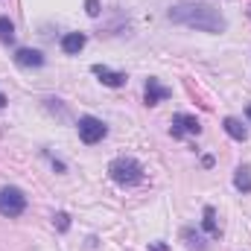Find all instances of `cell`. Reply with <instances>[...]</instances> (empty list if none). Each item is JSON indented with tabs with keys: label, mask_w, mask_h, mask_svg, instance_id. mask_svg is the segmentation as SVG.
I'll use <instances>...</instances> for the list:
<instances>
[{
	"label": "cell",
	"mask_w": 251,
	"mask_h": 251,
	"mask_svg": "<svg viewBox=\"0 0 251 251\" xmlns=\"http://www.w3.org/2000/svg\"><path fill=\"white\" fill-rule=\"evenodd\" d=\"M170 21L187 29H199V32H225L228 26L225 15L207 3H176L170 9Z\"/></svg>",
	"instance_id": "cell-1"
},
{
	"label": "cell",
	"mask_w": 251,
	"mask_h": 251,
	"mask_svg": "<svg viewBox=\"0 0 251 251\" xmlns=\"http://www.w3.org/2000/svg\"><path fill=\"white\" fill-rule=\"evenodd\" d=\"M108 176H111V181H117L120 187H134V184L143 181V167H140V161H134V158H128V155H120V158H114V161L108 164Z\"/></svg>",
	"instance_id": "cell-2"
},
{
	"label": "cell",
	"mask_w": 251,
	"mask_h": 251,
	"mask_svg": "<svg viewBox=\"0 0 251 251\" xmlns=\"http://www.w3.org/2000/svg\"><path fill=\"white\" fill-rule=\"evenodd\" d=\"M26 210V196L21 193L18 187H3L0 190V216H9V219H15V216H21Z\"/></svg>",
	"instance_id": "cell-3"
},
{
	"label": "cell",
	"mask_w": 251,
	"mask_h": 251,
	"mask_svg": "<svg viewBox=\"0 0 251 251\" xmlns=\"http://www.w3.org/2000/svg\"><path fill=\"white\" fill-rule=\"evenodd\" d=\"M105 134H108V126L102 123L100 117H91V114L79 117V137H82V143L94 146V143H100Z\"/></svg>",
	"instance_id": "cell-4"
},
{
	"label": "cell",
	"mask_w": 251,
	"mask_h": 251,
	"mask_svg": "<svg viewBox=\"0 0 251 251\" xmlns=\"http://www.w3.org/2000/svg\"><path fill=\"white\" fill-rule=\"evenodd\" d=\"M201 126L193 114H173V123H170V134L173 137H184V134H199Z\"/></svg>",
	"instance_id": "cell-5"
},
{
	"label": "cell",
	"mask_w": 251,
	"mask_h": 251,
	"mask_svg": "<svg viewBox=\"0 0 251 251\" xmlns=\"http://www.w3.org/2000/svg\"><path fill=\"white\" fill-rule=\"evenodd\" d=\"M91 70H94V76H97L102 85H108V88H123L126 85V73H120V70H111V67H105V64H94Z\"/></svg>",
	"instance_id": "cell-6"
},
{
	"label": "cell",
	"mask_w": 251,
	"mask_h": 251,
	"mask_svg": "<svg viewBox=\"0 0 251 251\" xmlns=\"http://www.w3.org/2000/svg\"><path fill=\"white\" fill-rule=\"evenodd\" d=\"M170 88H164L158 79H149L146 82V91H143V97H146V105H158V102H164V100H170Z\"/></svg>",
	"instance_id": "cell-7"
},
{
	"label": "cell",
	"mask_w": 251,
	"mask_h": 251,
	"mask_svg": "<svg viewBox=\"0 0 251 251\" xmlns=\"http://www.w3.org/2000/svg\"><path fill=\"white\" fill-rule=\"evenodd\" d=\"M15 62L21 64V67H41L44 64V56L38 50H32V47H21L15 53Z\"/></svg>",
	"instance_id": "cell-8"
},
{
	"label": "cell",
	"mask_w": 251,
	"mask_h": 251,
	"mask_svg": "<svg viewBox=\"0 0 251 251\" xmlns=\"http://www.w3.org/2000/svg\"><path fill=\"white\" fill-rule=\"evenodd\" d=\"M85 44H88V35H85V32H67L62 38V50L67 56H76Z\"/></svg>",
	"instance_id": "cell-9"
},
{
	"label": "cell",
	"mask_w": 251,
	"mask_h": 251,
	"mask_svg": "<svg viewBox=\"0 0 251 251\" xmlns=\"http://www.w3.org/2000/svg\"><path fill=\"white\" fill-rule=\"evenodd\" d=\"M181 237H184L187 249H193V251H204V249H207V240H204V237H201V231H196V228H184V231H181Z\"/></svg>",
	"instance_id": "cell-10"
},
{
	"label": "cell",
	"mask_w": 251,
	"mask_h": 251,
	"mask_svg": "<svg viewBox=\"0 0 251 251\" xmlns=\"http://www.w3.org/2000/svg\"><path fill=\"white\" fill-rule=\"evenodd\" d=\"M222 126H225L228 137H234V140H246V137H249V128L240 123L237 117H225V123H222Z\"/></svg>",
	"instance_id": "cell-11"
},
{
	"label": "cell",
	"mask_w": 251,
	"mask_h": 251,
	"mask_svg": "<svg viewBox=\"0 0 251 251\" xmlns=\"http://www.w3.org/2000/svg\"><path fill=\"white\" fill-rule=\"evenodd\" d=\"M201 228L207 231V237H219V222H216V210H213V207H204Z\"/></svg>",
	"instance_id": "cell-12"
},
{
	"label": "cell",
	"mask_w": 251,
	"mask_h": 251,
	"mask_svg": "<svg viewBox=\"0 0 251 251\" xmlns=\"http://www.w3.org/2000/svg\"><path fill=\"white\" fill-rule=\"evenodd\" d=\"M234 187L243 190V193H251V170L249 167H240L237 176H234Z\"/></svg>",
	"instance_id": "cell-13"
},
{
	"label": "cell",
	"mask_w": 251,
	"mask_h": 251,
	"mask_svg": "<svg viewBox=\"0 0 251 251\" xmlns=\"http://www.w3.org/2000/svg\"><path fill=\"white\" fill-rule=\"evenodd\" d=\"M0 41H3V44H12V41H15V24H12L6 15L0 18Z\"/></svg>",
	"instance_id": "cell-14"
},
{
	"label": "cell",
	"mask_w": 251,
	"mask_h": 251,
	"mask_svg": "<svg viewBox=\"0 0 251 251\" xmlns=\"http://www.w3.org/2000/svg\"><path fill=\"white\" fill-rule=\"evenodd\" d=\"M53 225H56L59 231H67V228H70V216H67V213H56V216H53Z\"/></svg>",
	"instance_id": "cell-15"
},
{
	"label": "cell",
	"mask_w": 251,
	"mask_h": 251,
	"mask_svg": "<svg viewBox=\"0 0 251 251\" xmlns=\"http://www.w3.org/2000/svg\"><path fill=\"white\" fill-rule=\"evenodd\" d=\"M85 9H88L91 18H97L100 15V0H85Z\"/></svg>",
	"instance_id": "cell-16"
},
{
	"label": "cell",
	"mask_w": 251,
	"mask_h": 251,
	"mask_svg": "<svg viewBox=\"0 0 251 251\" xmlns=\"http://www.w3.org/2000/svg\"><path fill=\"white\" fill-rule=\"evenodd\" d=\"M149 251H170V246H167V243H152Z\"/></svg>",
	"instance_id": "cell-17"
},
{
	"label": "cell",
	"mask_w": 251,
	"mask_h": 251,
	"mask_svg": "<svg viewBox=\"0 0 251 251\" xmlns=\"http://www.w3.org/2000/svg\"><path fill=\"white\" fill-rule=\"evenodd\" d=\"M3 105H6V97H3V94H0V108H3Z\"/></svg>",
	"instance_id": "cell-18"
},
{
	"label": "cell",
	"mask_w": 251,
	"mask_h": 251,
	"mask_svg": "<svg viewBox=\"0 0 251 251\" xmlns=\"http://www.w3.org/2000/svg\"><path fill=\"white\" fill-rule=\"evenodd\" d=\"M246 114H249V120H251V105H249V111H246Z\"/></svg>",
	"instance_id": "cell-19"
},
{
	"label": "cell",
	"mask_w": 251,
	"mask_h": 251,
	"mask_svg": "<svg viewBox=\"0 0 251 251\" xmlns=\"http://www.w3.org/2000/svg\"><path fill=\"white\" fill-rule=\"evenodd\" d=\"M249 15H251V9H249Z\"/></svg>",
	"instance_id": "cell-20"
}]
</instances>
